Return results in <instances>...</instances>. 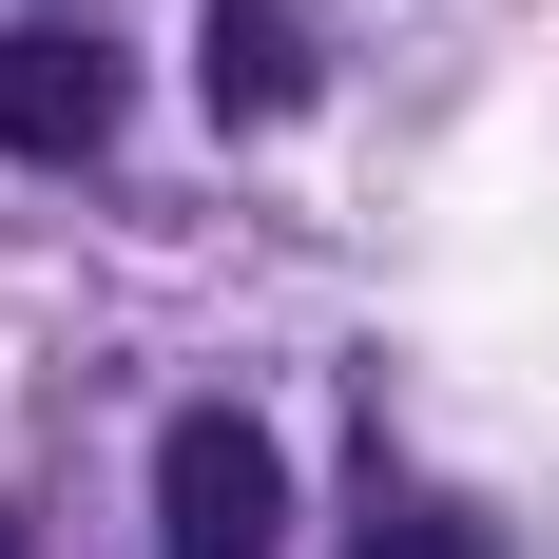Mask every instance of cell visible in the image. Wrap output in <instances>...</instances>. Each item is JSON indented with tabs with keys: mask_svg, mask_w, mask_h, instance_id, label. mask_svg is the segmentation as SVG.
<instances>
[{
	"mask_svg": "<svg viewBox=\"0 0 559 559\" xmlns=\"http://www.w3.org/2000/svg\"><path fill=\"white\" fill-rule=\"evenodd\" d=\"M0 559H39V540H20V521H0Z\"/></svg>",
	"mask_w": 559,
	"mask_h": 559,
	"instance_id": "5b68a950",
	"label": "cell"
},
{
	"mask_svg": "<svg viewBox=\"0 0 559 559\" xmlns=\"http://www.w3.org/2000/svg\"><path fill=\"white\" fill-rule=\"evenodd\" d=\"M347 559H502V540H483V521H463V502H386V521H367V540H347Z\"/></svg>",
	"mask_w": 559,
	"mask_h": 559,
	"instance_id": "277c9868",
	"label": "cell"
},
{
	"mask_svg": "<svg viewBox=\"0 0 559 559\" xmlns=\"http://www.w3.org/2000/svg\"><path fill=\"white\" fill-rule=\"evenodd\" d=\"M193 58H213V116H289V78H309L271 0H213V39H193Z\"/></svg>",
	"mask_w": 559,
	"mask_h": 559,
	"instance_id": "3957f363",
	"label": "cell"
},
{
	"mask_svg": "<svg viewBox=\"0 0 559 559\" xmlns=\"http://www.w3.org/2000/svg\"><path fill=\"white\" fill-rule=\"evenodd\" d=\"M271 521H289V463H271V425L193 405V425L155 444V540H174V559H271Z\"/></svg>",
	"mask_w": 559,
	"mask_h": 559,
	"instance_id": "6da1fadb",
	"label": "cell"
},
{
	"mask_svg": "<svg viewBox=\"0 0 559 559\" xmlns=\"http://www.w3.org/2000/svg\"><path fill=\"white\" fill-rule=\"evenodd\" d=\"M116 135V58L58 39V20H20L0 39V155H97Z\"/></svg>",
	"mask_w": 559,
	"mask_h": 559,
	"instance_id": "7a4b0ae2",
	"label": "cell"
}]
</instances>
